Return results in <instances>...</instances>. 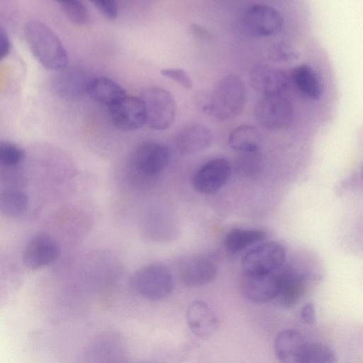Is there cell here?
<instances>
[{
	"label": "cell",
	"instance_id": "5b68a950",
	"mask_svg": "<svg viewBox=\"0 0 363 363\" xmlns=\"http://www.w3.org/2000/svg\"><path fill=\"white\" fill-rule=\"evenodd\" d=\"M286 250L279 242L270 241L259 244L242 257L245 274H264L279 270L285 264Z\"/></svg>",
	"mask_w": 363,
	"mask_h": 363
},
{
	"label": "cell",
	"instance_id": "4316f807",
	"mask_svg": "<svg viewBox=\"0 0 363 363\" xmlns=\"http://www.w3.org/2000/svg\"><path fill=\"white\" fill-rule=\"evenodd\" d=\"M307 363H336V356L326 345L311 342Z\"/></svg>",
	"mask_w": 363,
	"mask_h": 363
},
{
	"label": "cell",
	"instance_id": "8992f818",
	"mask_svg": "<svg viewBox=\"0 0 363 363\" xmlns=\"http://www.w3.org/2000/svg\"><path fill=\"white\" fill-rule=\"evenodd\" d=\"M254 113L257 122L262 127L273 130L287 128L294 117L291 103L280 96L259 99L255 106Z\"/></svg>",
	"mask_w": 363,
	"mask_h": 363
},
{
	"label": "cell",
	"instance_id": "cb8c5ba5",
	"mask_svg": "<svg viewBox=\"0 0 363 363\" xmlns=\"http://www.w3.org/2000/svg\"><path fill=\"white\" fill-rule=\"evenodd\" d=\"M28 200L26 195L17 189L0 192V213L9 217H17L26 212Z\"/></svg>",
	"mask_w": 363,
	"mask_h": 363
},
{
	"label": "cell",
	"instance_id": "d4e9b609",
	"mask_svg": "<svg viewBox=\"0 0 363 363\" xmlns=\"http://www.w3.org/2000/svg\"><path fill=\"white\" fill-rule=\"evenodd\" d=\"M60 5L67 18L73 23L83 26L89 22V11L80 1H60Z\"/></svg>",
	"mask_w": 363,
	"mask_h": 363
},
{
	"label": "cell",
	"instance_id": "7402d4cb",
	"mask_svg": "<svg viewBox=\"0 0 363 363\" xmlns=\"http://www.w3.org/2000/svg\"><path fill=\"white\" fill-rule=\"evenodd\" d=\"M230 146L243 153L257 152L261 144V135L253 125L242 124L235 127L229 135Z\"/></svg>",
	"mask_w": 363,
	"mask_h": 363
},
{
	"label": "cell",
	"instance_id": "484cf974",
	"mask_svg": "<svg viewBox=\"0 0 363 363\" xmlns=\"http://www.w3.org/2000/svg\"><path fill=\"white\" fill-rule=\"evenodd\" d=\"M24 157V152L17 145L0 140V164L4 167H14Z\"/></svg>",
	"mask_w": 363,
	"mask_h": 363
},
{
	"label": "cell",
	"instance_id": "9c48e42d",
	"mask_svg": "<svg viewBox=\"0 0 363 363\" xmlns=\"http://www.w3.org/2000/svg\"><path fill=\"white\" fill-rule=\"evenodd\" d=\"M113 125L125 131L137 130L145 123V110L142 99L125 95L108 107Z\"/></svg>",
	"mask_w": 363,
	"mask_h": 363
},
{
	"label": "cell",
	"instance_id": "52a82bcc",
	"mask_svg": "<svg viewBox=\"0 0 363 363\" xmlns=\"http://www.w3.org/2000/svg\"><path fill=\"white\" fill-rule=\"evenodd\" d=\"M245 30L255 37H267L279 33L283 26L280 13L274 7L255 4L247 7L242 15Z\"/></svg>",
	"mask_w": 363,
	"mask_h": 363
},
{
	"label": "cell",
	"instance_id": "2e32d148",
	"mask_svg": "<svg viewBox=\"0 0 363 363\" xmlns=\"http://www.w3.org/2000/svg\"><path fill=\"white\" fill-rule=\"evenodd\" d=\"M59 255L60 248L52 238L38 235L28 242L24 251L23 261L28 268L38 269L52 263Z\"/></svg>",
	"mask_w": 363,
	"mask_h": 363
},
{
	"label": "cell",
	"instance_id": "277c9868",
	"mask_svg": "<svg viewBox=\"0 0 363 363\" xmlns=\"http://www.w3.org/2000/svg\"><path fill=\"white\" fill-rule=\"evenodd\" d=\"M145 110V123L156 130H164L173 123L176 104L172 94L164 89L152 86L143 91L141 97Z\"/></svg>",
	"mask_w": 363,
	"mask_h": 363
},
{
	"label": "cell",
	"instance_id": "4dcf8cb0",
	"mask_svg": "<svg viewBox=\"0 0 363 363\" xmlns=\"http://www.w3.org/2000/svg\"><path fill=\"white\" fill-rule=\"evenodd\" d=\"M301 318L306 324H313L315 321V311L313 305L306 303L301 311Z\"/></svg>",
	"mask_w": 363,
	"mask_h": 363
},
{
	"label": "cell",
	"instance_id": "7a4b0ae2",
	"mask_svg": "<svg viewBox=\"0 0 363 363\" xmlns=\"http://www.w3.org/2000/svg\"><path fill=\"white\" fill-rule=\"evenodd\" d=\"M29 48L45 67L60 71L68 65V55L55 33L44 23L32 20L24 28Z\"/></svg>",
	"mask_w": 363,
	"mask_h": 363
},
{
	"label": "cell",
	"instance_id": "3957f363",
	"mask_svg": "<svg viewBox=\"0 0 363 363\" xmlns=\"http://www.w3.org/2000/svg\"><path fill=\"white\" fill-rule=\"evenodd\" d=\"M131 285L143 298L159 301L171 293L174 283L172 274L166 266L151 264L135 272L131 278Z\"/></svg>",
	"mask_w": 363,
	"mask_h": 363
},
{
	"label": "cell",
	"instance_id": "d6986e66",
	"mask_svg": "<svg viewBox=\"0 0 363 363\" xmlns=\"http://www.w3.org/2000/svg\"><path fill=\"white\" fill-rule=\"evenodd\" d=\"M186 319L192 333L206 337L217 328L218 319L208 306L203 301H196L191 303L186 312Z\"/></svg>",
	"mask_w": 363,
	"mask_h": 363
},
{
	"label": "cell",
	"instance_id": "1f68e13d",
	"mask_svg": "<svg viewBox=\"0 0 363 363\" xmlns=\"http://www.w3.org/2000/svg\"><path fill=\"white\" fill-rule=\"evenodd\" d=\"M11 43L5 29L0 25V60L4 58L10 51Z\"/></svg>",
	"mask_w": 363,
	"mask_h": 363
},
{
	"label": "cell",
	"instance_id": "603a6c76",
	"mask_svg": "<svg viewBox=\"0 0 363 363\" xmlns=\"http://www.w3.org/2000/svg\"><path fill=\"white\" fill-rule=\"evenodd\" d=\"M266 237V233L260 229L233 228L226 235L224 245L228 252L234 254L264 240Z\"/></svg>",
	"mask_w": 363,
	"mask_h": 363
},
{
	"label": "cell",
	"instance_id": "83f0119b",
	"mask_svg": "<svg viewBox=\"0 0 363 363\" xmlns=\"http://www.w3.org/2000/svg\"><path fill=\"white\" fill-rule=\"evenodd\" d=\"M269 58L276 62H291L298 58V52L285 42L272 44L269 49Z\"/></svg>",
	"mask_w": 363,
	"mask_h": 363
},
{
	"label": "cell",
	"instance_id": "e0dca14e",
	"mask_svg": "<svg viewBox=\"0 0 363 363\" xmlns=\"http://www.w3.org/2000/svg\"><path fill=\"white\" fill-rule=\"evenodd\" d=\"M307 279L302 272L284 265L280 270L279 288L277 298L286 308L296 304L307 289Z\"/></svg>",
	"mask_w": 363,
	"mask_h": 363
},
{
	"label": "cell",
	"instance_id": "30bf717a",
	"mask_svg": "<svg viewBox=\"0 0 363 363\" xmlns=\"http://www.w3.org/2000/svg\"><path fill=\"white\" fill-rule=\"evenodd\" d=\"M231 166L223 157L212 159L203 164L193 177V186L199 193L210 194L220 189L228 180Z\"/></svg>",
	"mask_w": 363,
	"mask_h": 363
},
{
	"label": "cell",
	"instance_id": "6da1fadb",
	"mask_svg": "<svg viewBox=\"0 0 363 363\" xmlns=\"http://www.w3.org/2000/svg\"><path fill=\"white\" fill-rule=\"evenodd\" d=\"M246 100V87L242 77L235 73L222 77L210 94H200L199 108L220 121L235 118L242 111Z\"/></svg>",
	"mask_w": 363,
	"mask_h": 363
},
{
	"label": "cell",
	"instance_id": "ffe728a7",
	"mask_svg": "<svg viewBox=\"0 0 363 363\" xmlns=\"http://www.w3.org/2000/svg\"><path fill=\"white\" fill-rule=\"evenodd\" d=\"M86 94L94 101L108 107L127 95L122 86L105 77L91 79L88 84Z\"/></svg>",
	"mask_w": 363,
	"mask_h": 363
},
{
	"label": "cell",
	"instance_id": "5bb4252c",
	"mask_svg": "<svg viewBox=\"0 0 363 363\" xmlns=\"http://www.w3.org/2000/svg\"><path fill=\"white\" fill-rule=\"evenodd\" d=\"M281 269L269 274H243L241 286L244 295L250 301L257 303H266L277 298Z\"/></svg>",
	"mask_w": 363,
	"mask_h": 363
},
{
	"label": "cell",
	"instance_id": "ba28073f",
	"mask_svg": "<svg viewBox=\"0 0 363 363\" xmlns=\"http://www.w3.org/2000/svg\"><path fill=\"white\" fill-rule=\"evenodd\" d=\"M169 160V151L166 145L156 141H146L135 150L133 166L141 175L154 177L165 169Z\"/></svg>",
	"mask_w": 363,
	"mask_h": 363
},
{
	"label": "cell",
	"instance_id": "4fadbf2b",
	"mask_svg": "<svg viewBox=\"0 0 363 363\" xmlns=\"http://www.w3.org/2000/svg\"><path fill=\"white\" fill-rule=\"evenodd\" d=\"M250 81L253 89L263 96H279L289 85L288 77L283 71L266 64L252 67Z\"/></svg>",
	"mask_w": 363,
	"mask_h": 363
},
{
	"label": "cell",
	"instance_id": "8fae6325",
	"mask_svg": "<svg viewBox=\"0 0 363 363\" xmlns=\"http://www.w3.org/2000/svg\"><path fill=\"white\" fill-rule=\"evenodd\" d=\"M311 342L298 331H281L274 341L275 354L279 363H306Z\"/></svg>",
	"mask_w": 363,
	"mask_h": 363
},
{
	"label": "cell",
	"instance_id": "44dd1931",
	"mask_svg": "<svg viewBox=\"0 0 363 363\" xmlns=\"http://www.w3.org/2000/svg\"><path fill=\"white\" fill-rule=\"evenodd\" d=\"M292 80L298 90L306 98L318 101L323 94V86L315 70L310 65L303 64L292 71Z\"/></svg>",
	"mask_w": 363,
	"mask_h": 363
},
{
	"label": "cell",
	"instance_id": "f1b7e54d",
	"mask_svg": "<svg viewBox=\"0 0 363 363\" xmlns=\"http://www.w3.org/2000/svg\"><path fill=\"white\" fill-rule=\"evenodd\" d=\"M161 74L163 76L175 81L185 89H191L192 87V81L189 75L182 69H164L161 70Z\"/></svg>",
	"mask_w": 363,
	"mask_h": 363
},
{
	"label": "cell",
	"instance_id": "ac0fdd59",
	"mask_svg": "<svg viewBox=\"0 0 363 363\" xmlns=\"http://www.w3.org/2000/svg\"><path fill=\"white\" fill-rule=\"evenodd\" d=\"M213 134L211 130L201 124H192L184 127L175 138L178 151L189 155L204 150L211 145Z\"/></svg>",
	"mask_w": 363,
	"mask_h": 363
},
{
	"label": "cell",
	"instance_id": "7c38bea8",
	"mask_svg": "<svg viewBox=\"0 0 363 363\" xmlns=\"http://www.w3.org/2000/svg\"><path fill=\"white\" fill-rule=\"evenodd\" d=\"M178 272L184 284L198 287L211 282L217 275L218 269L211 258L196 255L183 259L179 264Z\"/></svg>",
	"mask_w": 363,
	"mask_h": 363
},
{
	"label": "cell",
	"instance_id": "f546056e",
	"mask_svg": "<svg viewBox=\"0 0 363 363\" xmlns=\"http://www.w3.org/2000/svg\"><path fill=\"white\" fill-rule=\"evenodd\" d=\"M91 3L105 18L113 20L118 16V8L115 1L99 0Z\"/></svg>",
	"mask_w": 363,
	"mask_h": 363
},
{
	"label": "cell",
	"instance_id": "9a60e30c",
	"mask_svg": "<svg viewBox=\"0 0 363 363\" xmlns=\"http://www.w3.org/2000/svg\"><path fill=\"white\" fill-rule=\"evenodd\" d=\"M58 72L53 84L58 96L67 100H78L86 95L91 78L82 67L67 66Z\"/></svg>",
	"mask_w": 363,
	"mask_h": 363
}]
</instances>
